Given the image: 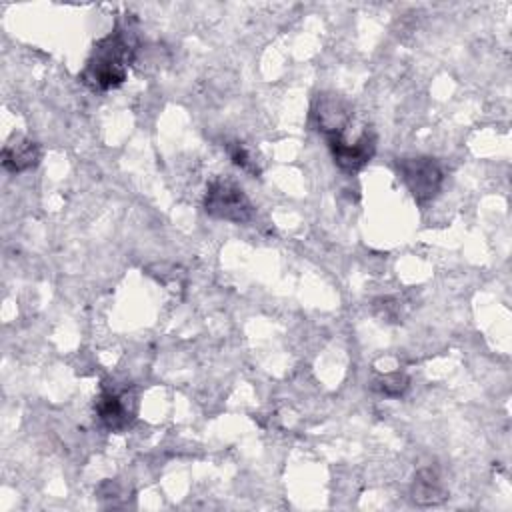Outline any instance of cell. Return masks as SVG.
Segmentation results:
<instances>
[{
  "label": "cell",
  "instance_id": "52a82bcc",
  "mask_svg": "<svg viewBox=\"0 0 512 512\" xmlns=\"http://www.w3.org/2000/svg\"><path fill=\"white\" fill-rule=\"evenodd\" d=\"M40 148L36 142L26 138H14L2 148V166L8 172H24L38 164Z\"/></svg>",
  "mask_w": 512,
  "mask_h": 512
},
{
  "label": "cell",
  "instance_id": "3957f363",
  "mask_svg": "<svg viewBox=\"0 0 512 512\" xmlns=\"http://www.w3.org/2000/svg\"><path fill=\"white\" fill-rule=\"evenodd\" d=\"M396 170L416 202L424 204L440 192L444 172L436 162V158H430V156L398 158Z\"/></svg>",
  "mask_w": 512,
  "mask_h": 512
},
{
  "label": "cell",
  "instance_id": "30bf717a",
  "mask_svg": "<svg viewBox=\"0 0 512 512\" xmlns=\"http://www.w3.org/2000/svg\"><path fill=\"white\" fill-rule=\"evenodd\" d=\"M228 154H230V160H232L236 166H240L242 170H248V172H252V174L258 172V170H256V162L252 160V156H250V152L244 148V144L232 142V144L228 146Z\"/></svg>",
  "mask_w": 512,
  "mask_h": 512
},
{
  "label": "cell",
  "instance_id": "7a4b0ae2",
  "mask_svg": "<svg viewBox=\"0 0 512 512\" xmlns=\"http://www.w3.org/2000/svg\"><path fill=\"white\" fill-rule=\"evenodd\" d=\"M204 210L220 220L234 224L248 222L254 216V206L246 192L230 180H214L208 184L204 194Z\"/></svg>",
  "mask_w": 512,
  "mask_h": 512
},
{
  "label": "cell",
  "instance_id": "8992f818",
  "mask_svg": "<svg viewBox=\"0 0 512 512\" xmlns=\"http://www.w3.org/2000/svg\"><path fill=\"white\" fill-rule=\"evenodd\" d=\"M96 414L104 428L118 432L124 430L132 420V410L124 398V394L116 390L104 388L96 398Z\"/></svg>",
  "mask_w": 512,
  "mask_h": 512
},
{
  "label": "cell",
  "instance_id": "6da1fadb",
  "mask_svg": "<svg viewBox=\"0 0 512 512\" xmlns=\"http://www.w3.org/2000/svg\"><path fill=\"white\" fill-rule=\"evenodd\" d=\"M130 60L132 46L126 34L116 28L94 44L86 66L78 78L92 90L116 88L126 80Z\"/></svg>",
  "mask_w": 512,
  "mask_h": 512
},
{
  "label": "cell",
  "instance_id": "9c48e42d",
  "mask_svg": "<svg viewBox=\"0 0 512 512\" xmlns=\"http://www.w3.org/2000/svg\"><path fill=\"white\" fill-rule=\"evenodd\" d=\"M408 386H410V378L404 372H390L372 382V390L388 398L402 396L408 390Z\"/></svg>",
  "mask_w": 512,
  "mask_h": 512
},
{
  "label": "cell",
  "instance_id": "5b68a950",
  "mask_svg": "<svg viewBox=\"0 0 512 512\" xmlns=\"http://www.w3.org/2000/svg\"><path fill=\"white\" fill-rule=\"evenodd\" d=\"M334 164L344 172H358L364 168L376 150V136L370 128H364L354 142L350 140H328Z\"/></svg>",
  "mask_w": 512,
  "mask_h": 512
},
{
  "label": "cell",
  "instance_id": "ba28073f",
  "mask_svg": "<svg viewBox=\"0 0 512 512\" xmlns=\"http://www.w3.org/2000/svg\"><path fill=\"white\" fill-rule=\"evenodd\" d=\"M412 500L418 506H434L446 500V490L436 470L422 468L416 472L412 482Z\"/></svg>",
  "mask_w": 512,
  "mask_h": 512
},
{
  "label": "cell",
  "instance_id": "277c9868",
  "mask_svg": "<svg viewBox=\"0 0 512 512\" xmlns=\"http://www.w3.org/2000/svg\"><path fill=\"white\" fill-rule=\"evenodd\" d=\"M312 118L316 128L326 136V140L344 138L346 128H350L354 112L352 104L338 94H320L312 106Z\"/></svg>",
  "mask_w": 512,
  "mask_h": 512
}]
</instances>
